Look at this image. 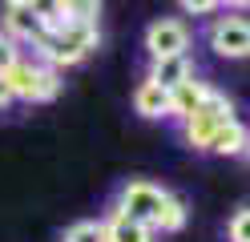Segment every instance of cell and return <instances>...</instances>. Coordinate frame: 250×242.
<instances>
[{
  "label": "cell",
  "mask_w": 250,
  "mask_h": 242,
  "mask_svg": "<svg viewBox=\"0 0 250 242\" xmlns=\"http://www.w3.org/2000/svg\"><path fill=\"white\" fill-rule=\"evenodd\" d=\"M101 32L97 24H65L57 32H44L41 44H37V57L41 65H53V69H69V65L85 61L93 48H97Z\"/></svg>",
  "instance_id": "1"
},
{
  "label": "cell",
  "mask_w": 250,
  "mask_h": 242,
  "mask_svg": "<svg viewBox=\"0 0 250 242\" xmlns=\"http://www.w3.org/2000/svg\"><path fill=\"white\" fill-rule=\"evenodd\" d=\"M0 81L8 85L12 101H53V97L61 93V69H53V65H41V61H17L8 73H0Z\"/></svg>",
  "instance_id": "2"
},
{
  "label": "cell",
  "mask_w": 250,
  "mask_h": 242,
  "mask_svg": "<svg viewBox=\"0 0 250 242\" xmlns=\"http://www.w3.org/2000/svg\"><path fill=\"white\" fill-rule=\"evenodd\" d=\"M226 121H234V105H230L218 89H210V97L202 101V109L194 113L190 121H182V133H186V141H190L194 150H210V137H214Z\"/></svg>",
  "instance_id": "3"
},
{
  "label": "cell",
  "mask_w": 250,
  "mask_h": 242,
  "mask_svg": "<svg viewBox=\"0 0 250 242\" xmlns=\"http://www.w3.org/2000/svg\"><path fill=\"white\" fill-rule=\"evenodd\" d=\"M206 41L218 57L226 61H246L250 57V21H242V16H218V21L210 24Z\"/></svg>",
  "instance_id": "4"
},
{
  "label": "cell",
  "mask_w": 250,
  "mask_h": 242,
  "mask_svg": "<svg viewBox=\"0 0 250 242\" xmlns=\"http://www.w3.org/2000/svg\"><path fill=\"white\" fill-rule=\"evenodd\" d=\"M162 198H166L162 186H153V182H129V186H121L117 210H121V214H129L133 222H142V226H149V230H153L158 210H162Z\"/></svg>",
  "instance_id": "5"
},
{
  "label": "cell",
  "mask_w": 250,
  "mask_h": 242,
  "mask_svg": "<svg viewBox=\"0 0 250 242\" xmlns=\"http://www.w3.org/2000/svg\"><path fill=\"white\" fill-rule=\"evenodd\" d=\"M146 48L153 61H166V57H182L186 48H190V28L174 16H162V21H153L146 28Z\"/></svg>",
  "instance_id": "6"
},
{
  "label": "cell",
  "mask_w": 250,
  "mask_h": 242,
  "mask_svg": "<svg viewBox=\"0 0 250 242\" xmlns=\"http://www.w3.org/2000/svg\"><path fill=\"white\" fill-rule=\"evenodd\" d=\"M206 97H210V85H206V81H198V77L182 81V85H174V89H169V117L190 121L194 113L202 109V101H206Z\"/></svg>",
  "instance_id": "7"
},
{
  "label": "cell",
  "mask_w": 250,
  "mask_h": 242,
  "mask_svg": "<svg viewBox=\"0 0 250 242\" xmlns=\"http://www.w3.org/2000/svg\"><path fill=\"white\" fill-rule=\"evenodd\" d=\"M0 24H4V37H12V41H28V44H41V37H44V28L37 24V16L28 12L24 4H4V16H0Z\"/></svg>",
  "instance_id": "8"
},
{
  "label": "cell",
  "mask_w": 250,
  "mask_h": 242,
  "mask_svg": "<svg viewBox=\"0 0 250 242\" xmlns=\"http://www.w3.org/2000/svg\"><path fill=\"white\" fill-rule=\"evenodd\" d=\"M133 109L142 113V117L158 121V117H169V89H162L158 81H142V85L133 89Z\"/></svg>",
  "instance_id": "9"
},
{
  "label": "cell",
  "mask_w": 250,
  "mask_h": 242,
  "mask_svg": "<svg viewBox=\"0 0 250 242\" xmlns=\"http://www.w3.org/2000/svg\"><path fill=\"white\" fill-rule=\"evenodd\" d=\"M101 226H105V242H153V230H149V226L133 222L129 214H121L117 206L109 210V218H105Z\"/></svg>",
  "instance_id": "10"
},
{
  "label": "cell",
  "mask_w": 250,
  "mask_h": 242,
  "mask_svg": "<svg viewBox=\"0 0 250 242\" xmlns=\"http://www.w3.org/2000/svg\"><path fill=\"white\" fill-rule=\"evenodd\" d=\"M194 77V65H190V57H166V61H153V69H149V81H158L162 89H174V85H182V81H190Z\"/></svg>",
  "instance_id": "11"
},
{
  "label": "cell",
  "mask_w": 250,
  "mask_h": 242,
  "mask_svg": "<svg viewBox=\"0 0 250 242\" xmlns=\"http://www.w3.org/2000/svg\"><path fill=\"white\" fill-rule=\"evenodd\" d=\"M246 137H250V129L234 117V121H226L218 133L210 137V150L206 154H222V157H234V154H242L246 150Z\"/></svg>",
  "instance_id": "12"
},
{
  "label": "cell",
  "mask_w": 250,
  "mask_h": 242,
  "mask_svg": "<svg viewBox=\"0 0 250 242\" xmlns=\"http://www.w3.org/2000/svg\"><path fill=\"white\" fill-rule=\"evenodd\" d=\"M186 226V202L178 198V194H169L166 190V198H162V210H158V222H153V230H162V234H178Z\"/></svg>",
  "instance_id": "13"
},
{
  "label": "cell",
  "mask_w": 250,
  "mask_h": 242,
  "mask_svg": "<svg viewBox=\"0 0 250 242\" xmlns=\"http://www.w3.org/2000/svg\"><path fill=\"white\" fill-rule=\"evenodd\" d=\"M24 8L37 16V24H41L44 32H57V28L69 24V21H65V4H61V0H24Z\"/></svg>",
  "instance_id": "14"
},
{
  "label": "cell",
  "mask_w": 250,
  "mask_h": 242,
  "mask_svg": "<svg viewBox=\"0 0 250 242\" xmlns=\"http://www.w3.org/2000/svg\"><path fill=\"white\" fill-rule=\"evenodd\" d=\"M61 4H65L69 24H97L101 16V0H61Z\"/></svg>",
  "instance_id": "15"
},
{
  "label": "cell",
  "mask_w": 250,
  "mask_h": 242,
  "mask_svg": "<svg viewBox=\"0 0 250 242\" xmlns=\"http://www.w3.org/2000/svg\"><path fill=\"white\" fill-rule=\"evenodd\" d=\"M61 242H105V226L93 222V218H81V222H73L69 230H65Z\"/></svg>",
  "instance_id": "16"
},
{
  "label": "cell",
  "mask_w": 250,
  "mask_h": 242,
  "mask_svg": "<svg viewBox=\"0 0 250 242\" xmlns=\"http://www.w3.org/2000/svg\"><path fill=\"white\" fill-rule=\"evenodd\" d=\"M226 234H230V242H250V206H246V210H238V214L230 218Z\"/></svg>",
  "instance_id": "17"
},
{
  "label": "cell",
  "mask_w": 250,
  "mask_h": 242,
  "mask_svg": "<svg viewBox=\"0 0 250 242\" xmlns=\"http://www.w3.org/2000/svg\"><path fill=\"white\" fill-rule=\"evenodd\" d=\"M17 61H21V44L12 41V37H4V32H0V73H8Z\"/></svg>",
  "instance_id": "18"
},
{
  "label": "cell",
  "mask_w": 250,
  "mask_h": 242,
  "mask_svg": "<svg viewBox=\"0 0 250 242\" xmlns=\"http://www.w3.org/2000/svg\"><path fill=\"white\" fill-rule=\"evenodd\" d=\"M178 8L190 12V16H210L218 8V0H178Z\"/></svg>",
  "instance_id": "19"
},
{
  "label": "cell",
  "mask_w": 250,
  "mask_h": 242,
  "mask_svg": "<svg viewBox=\"0 0 250 242\" xmlns=\"http://www.w3.org/2000/svg\"><path fill=\"white\" fill-rule=\"evenodd\" d=\"M218 4H226V8H234V12H246L250 0H218Z\"/></svg>",
  "instance_id": "20"
},
{
  "label": "cell",
  "mask_w": 250,
  "mask_h": 242,
  "mask_svg": "<svg viewBox=\"0 0 250 242\" xmlns=\"http://www.w3.org/2000/svg\"><path fill=\"white\" fill-rule=\"evenodd\" d=\"M4 105H12V93H8L4 81H0V109H4Z\"/></svg>",
  "instance_id": "21"
},
{
  "label": "cell",
  "mask_w": 250,
  "mask_h": 242,
  "mask_svg": "<svg viewBox=\"0 0 250 242\" xmlns=\"http://www.w3.org/2000/svg\"><path fill=\"white\" fill-rule=\"evenodd\" d=\"M242 154H246V157H250V137H246V150H242Z\"/></svg>",
  "instance_id": "22"
},
{
  "label": "cell",
  "mask_w": 250,
  "mask_h": 242,
  "mask_svg": "<svg viewBox=\"0 0 250 242\" xmlns=\"http://www.w3.org/2000/svg\"><path fill=\"white\" fill-rule=\"evenodd\" d=\"M4 4H24V0H4Z\"/></svg>",
  "instance_id": "23"
}]
</instances>
